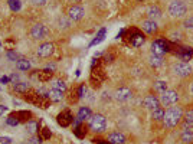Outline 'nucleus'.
Returning <instances> with one entry per match:
<instances>
[{
	"label": "nucleus",
	"mask_w": 193,
	"mask_h": 144,
	"mask_svg": "<svg viewBox=\"0 0 193 144\" xmlns=\"http://www.w3.org/2000/svg\"><path fill=\"white\" fill-rule=\"evenodd\" d=\"M183 118V111L180 107H170L167 111H164V125L167 128H174Z\"/></svg>",
	"instance_id": "obj_1"
},
{
	"label": "nucleus",
	"mask_w": 193,
	"mask_h": 144,
	"mask_svg": "<svg viewBox=\"0 0 193 144\" xmlns=\"http://www.w3.org/2000/svg\"><path fill=\"white\" fill-rule=\"evenodd\" d=\"M169 52H172V43L166 37H157L153 42V45H151V55L163 56L164 54H169Z\"/></svg>",
	"instance_id": "obj_2"
},
{
	"label": "nucleus",
	"mask_w": 193,
	"mask_h": 144,
	"mask_svg": "<svg viewBox=\"0 0 193 144\" xmlns=\"http://www.w3.org/2000/svg\"><path fill=\"white\" fill-rule=\"evenodd\" d=\"M107 128V118L102 114H94L89 118V130L94 133H102Z\"/></svg>",
	"instance_id": "obj_3"
},
{
	"label": "nucleus",
	"mask_w": 193,
	"mask_h": 144,
	"mask_svg": "<svg viewBox=\"0 0 193 144\" xmlns=\"http://www.w3.org/2000/svg\"><path fill=\"white\" fill-rule=\"evenodd\" d=\"M177 101H179V94L174 89H167L161 92V97H160L161 107H172V105L177 104Z\"/></svg>",
	"instance_id": "obj_4"
},
{
	"label": "nucleus",
	"mask_w": 193,
	"mask_h": 144,
	"mask_svg": "<svg viewBox=\"0 0 193 144\" xmlns=\"http://www.w3.org/2000/svg\"><path fill=\"white\" fill-rule=\"evenodd\" d=\"M186 12H187V6L180 0H174L169 6V13L173 17H183L186 15Z\"/></svg>",
	"instance_id": "obj_5"
},
{
	"label": "nucleus",
	"mask_w": 193,
	"mask_h": 144,
	"mask_svg": "<svg viewBox=\"0 0 193 144\" xmlns=\"http://www.w3.org/2000/svg\"><path fill=\"white\" fill-rule=\"evenodd\" d=\"M104 78H105L104 71H102V68H101L100 65L96 66V69H95V68H94V69H91L89 82H91V85H92L94 89H98V88H101V84H102Z\"/></svg>",
	"instance_id": "obj_6"
},
{
	"label": "nucleus",
	"mask_w": 193,
	"mask_h": 144,
	"mask_svg": "<svg viewBox=\"0 0 193 144\" xmlns=\"http://www.w3.org/2000/svg\"><path fill=\"white\" fill-rule=\"evenodd\" d=\"M54 50H55L54 43L52 42H45L42 45H39L38 50H36V55L39 58H49L50 55L54 54Z\"/></svg>",
	"instance_id": "obj_7"
},
{
	"label": "nucleus",
	"mask_w": 193,
	"mask_h": 144,
	"mask_svg": "<svg viewBox=\"0 0 193 144\" xmlns=\"http://www.w3.org/2000/svg\"><path fill=\"white\" fill-rule=\"evenodd\" d=\"M30 36H32V39H43L48 36V29L42 23H36L30 29Z\"/></svg>",
	"instance_id": "obj_8"
},
{
	"label": "nucleus",
	"mask_w": 193,
	"mask_h": 144,
	"mask_svg": "<svg viewBox=\"0 0 193 144\" xmlns=\"http://www.w3.org/2000/svg\"><path fill=\"white\" fill-rule=\"evenodd\" d=\"M74 115L71 114V111H62L61 114L56 117V121H58V124L61 125V127H63V128H66V127H69L72 123H74Z\"/></svg>",
	"instance_id": "obj_9"
},
{
	"label": "nucleus",
	"mask_w": 193,
	"mask_h": 144,
	"mask_svg": "<svg viewBox=\"0 0 193 144\" xmlns=\"http://www.w3.org/2000/svg\"><path fill=\"white\" fill-rule=\"evenodd\" d=\"M84 16H85V10H84V7H81V6H76L75 4V6H71L69 10H68V17L74 22L81 20Z\"/></svg>",
	"instance_id": "obj_10"
},
{
	"label": "nucleus",
	"mask_w": 193,
	"mask_h": 144,
	"mask_svg": "<svg viewBox=\"0 0 193 144\" xmlns=\"http://www.w3.org/2000/svg\"><path fill=\"white\" fill-rule=\"evenodd\" d=\"M174 54H176V56L179 58V59H182V61H190L193 56V49L192 48H189V46H177V49L174 50Z\"/></svg>",
	"instance_id": "obj_11"
},
{
	"label": "nucleus",
	"mask_w": 193,
	"mask_h": 144,
	"mask_svg": "<svg viewBox=\"0 0 193 144\" xmlns=\"http://www.w3.org/2000/svg\"><path fill=\"white\" fill-rule=\"evenodd\" d=\"M130 42L131 45L134 46V48H139V46H141L146 42V37H144V35L141 32H139L137 29H133V32L130 30Z\"/></svg>",
	"instance_id": "obj_12"
},
{
	"label": "nucleus",
	"mask_w": 193,
	"mask_h": 144,
	"mask_svg": "<svg viewBox=\"0 0 193 144\" xmlns=\"http://www.w3.org/2000/svg\"><path fill=\"white\" fill-rule=\"evenodd\" d=\"M174 72H176L179 76L185 78V76H189L192 74V66L187 63V62H179L176 66H174Z\"/></svg>",
	"instance_id": "obj_13"
},
{
	"label": "nucleus",
	"mask_w": 193,
	"mask_h": 144,
	"mask_svg": "<svg viewBox=\"0 0 193 144\" xmlns=\"http://www.w3.org/2000/svg\"><path fill=\"white\" fill-rule=\"evenodd\" d=\"M131 95H133V92H131L130 88H127V86H121V88H118V89L115 91L114 98L117 99V101H127V99L131 98Z\"/></svg>",
	"instance_id": "obj_14"
},
{
	"label": "nucleus",
	"mask_w": 193,
	"mask_h": 144,
	"mask_svg": "<svg viewBox=\"0 0 193 144\" xmlns=\"http://www.w3.org/2000/svg\"><path fill=\"white\" fill-rule=\"evenodd\" d=\"M143 104L144 107L148 108V110H154V108H159L161 107V104H160V99L157 98V97H154V95H147L146 98L143 99Z\"/></svg>",
	"instance_id": "obj_15"
},
{
	"label": "nucleus",
	"mask_w": 193,
	"mask_h": 144,
	"mask_svg": "<svg viewBox=\"0 0 193 144\" xmlns=\"http://www.w3.org/2000/svg\"><path fill=\"white\" fill-rule=\"evenodd\" d=\"M12 114L19 120V123H25V124L33 118V114L30 111H28V110H19V111H15V112H12Z\"/></svg>",
	"instance_id": "obj_16"
},
{
	"label": "nucleus",
	"mask_w": 193,
	"mask_h": 144,
	"mask_svg": "<svg viewBox=\"0 0 193 144\" xmlns=\"http://www.w3.org/2000/svg\"><path fill=\"white\" fill-rule=\"evenodd\" d=\"M108 141L109 144H124L126 143V137L124 134L121 133H113V134H109L108 136Z\"/></svg>",
	"instance_id": "obj_17"
},
{
	"label": "nucleus",
	"mask_w": 193,
	"mask_h": 144,
	"mask_svg": "<svg viewBox=\"0 0 193 144\" xmlns=\"http://www.w3.org/2000/svg\"><path fill=\"white\" fill-rule=\"evenodd\" d=\"M91 115H92V111H91V108H89V107H81L79 110H78L76 118L79 120V121H85V120H89V118H91Z\"/></svg>",
	"instance_id": "obj_18"
},
{
	"label": "nucleus",
	"mask_w": 193,
	"mask_h": 144,
	"mask_svg": "<svg viewBox=\"0 0 193 144\" xmlns=\"http://www.w3.org/2000/svg\"><path fill=\"white\" fill-rule=\"evenodd\" d=\"M141 29L146 33L151 35V33L157 32V23H156V20H144L143 25H141Z\"/></svg>",
	"instance_id": "obj_19"
},
{
	"label": "nucleus",
	"mask_w": 193,
	"mask_h": 144,
	"mask_svg": "<svg viewBox=\"0 0 193 144\" xmlns=\"http://www.w3.org/2000/svg\"><path fill=\"white\" fill-rule=\"evenodd\" d=\"M26 130L30 133V134H36V133H39V130H41V121H36V120H30V121H28L26 123Z\"/></svg>",
	"instance_id": "obj_20"
},
{
	"label": "nucleus",
	"mask_w": 193,
	"mask_h": 144,
	"mask_svg": "<svg viewBox=\"0 0 193 144\" xmlns=\"http://www.w3.org/2000/svg\"><path fill=\"white\" fill-rule=\"evenodd\" d=\"M52 76H54V71L49 69V68H45V69L41 71L38 74V78L41 82H49L50 79H52Z\"/></svg>",
	"instance_id": "obj_21"
},
{
	"label": "nucleus",
	"mask_w": 193,
	"mask_h": 144,
	"mask_svg": "<svg viewBox=\"0 0 193 144\" xmlns=\"http://www.w3.org/2000/svg\"><path fill=\"white\" fill-rule=\"evenodd\" d=\"M87 131H88V127L82 123L76 124L75 127H74V134H75L78 138H84V137L87 136Z\"/></svg>",
	"instance_id": "obj_22"
},
{
	"label": "nucleus",
	"mask_w": 193,
	"mask_h": 144,
	"mask_svg": "<svg viewBox=\"0 0 193 144\" xmlns=\"http://www.w3.org/2000/svg\"><path fill=\"white\" fill-rule=\"evenodd\" d=\"M45 95H46L48 98L50 99V103H59V101L63 98V92L56 91V89H50L49 92H46Z\"/></svg>",
	"instance_id": "obj_23"
},
{
	"label": "nucleus",
	"mask_w": 193,
	"mask_h": 144,
	"mask_svg": "<svg viewBox=\"0 0 193 144\" xmlns=\"http://www.w3.org/2000/svg\"><path fill=\"white\" fill-rule=\"evenodd\" d=\"M147 16L150 17V20L159 19L161 16V10H160L159 6H150V7L147 9Z\"/></svg>",
	"instance_id": "obj_24"
},
{
	"label": "nucleus",
	"mask_w": 193,
	"mask_h": 144,
	"mask_svg": "<svg viewBox=\"0 0 193 144\" xmlns=\"http://www.w3.org/2000/svg\"><path fill=\"white\" fill-rule=\"evenodd\" d=\"M30 88H29V84L26 82H16L13 84V91L15 92H17V94H25V92H28Z\"/></svg>",
	"instance_id": "obj_25"
},
{
	"label": "nucleus",
	"mask_w": 193,
	"mask_h": 144,
	"mask_svg": "<svg viewBox=\"0 0 193 144\" xmlns=\"http://www.w3.org/2000/svg\"><path fill=\"white\" fill-rule=\"evenodd\" d=\"M16 68L19 71H29L30 69V62L25 58H20L19 61L16 62Z\"/></svg>",
	"instance_id": "obj_26"
},
{
	"label": "nucleus",
	"mask_w": 193,
	"mask_h": 144,
	"mask_svg": "<svg viewBox=\"0 0 193 144\" xmlns=\"http://www.w3.org/2000/svg\"><path fill=\"white\" fill-rule=\"evenodd\" d=\"M182 141H183V143H193V130L192 128H185V130H183Z\"/></svg>",
	"instance_id": "obj_27"
},
{
	"label": "nucleus",
	"mask_w": 193,
	"mask_h": 144,
	"mask_svg": "<svg viewBox=\"0 0 193 144\" xmlns=\"http://www.w3.org/2000/svg\"><path fill=\"white\" fill-rule=\"evenodd\" d=\"M52 89L65 92V91H66V84L63 82L62 79H55V81H52Z\"/></svg>",
	"instance_id": "obj_28"
},
{
	"label": "nucleus",
	"mask_w": 193,
	"mask_h": 144,
	"mask_svg": "<svg viewBox=\"0 0 193 144\" xmlns=\"http://www.w3.org/2000/svg\"><path fill=\"white\" fill-rule=\"evenodd\" d=\"M185 118V128H192L193 127V110H189L183 115Z\"/></svg>",
	"instance_id": "obj_29"
},
{
	"label": "nucleus",
	"mask_w": 193,
	"mask_h": 144,
	"mask_svg": "<svg viewBox=\"0 0 193 144\" xmlns=\"http://www.w3.org/2000/svg\"><path fill=\"white\" fill-rule=\"evenodd\" d=\"M151 117L156 120V121H160V120L164 118V108L163 107H159V108H154L151 111Z\"/></svg>",
	"instance_id": "obj_30"
},
{
	"label": "nucleus",
	"mask_w": 193,
	"mask_h": 144,
	"mask_svg": "<svg viewBox=\"0 0 193 144\" xmlns=\"http://www.w3.org/2000/svg\"><path fill=\"white\" fill-rule=\"evenodd\" d=\"M38 136L42 138L43 141H46V140H49L50 137H52V131H50L48 127H42L41 130H39V133H38Z\"/></svg>",
	"instance_id": "obj_31"
},
{
	"label": "nucleus",
	"mask_w": 193,
	"mask_h": 144,
	"mask_svg": "<svg viewBox=\"0 0 193 144\" xmlns=\"http://www.w3.org/2000/svg\"><path fill=\"white\" fill-rule=\"evenodd\" d=\"M105 33H107V29H105V28L100 29V32H98V35H96V37H95V39H94L92 42H91V46H94V45H98V43H101V42L104 41V37H105Z\"/></svg>",
	"instance_id": "obj_32"
},
{
	"label": "nucleus",
	"mask_w": 193,
	"mask_h": 144,
	"mask_svg": "<svg viewBox=\"0 0 193 144\" xmlns=\"http://www.w3.org/2000/svg\"><path fill=\"white\" fill-rule=\"evenodd\" d=\"M7 4H9V9H10L12 12H19L22 9L20 0H7Z\"/></svg>",
	"instance_id": "obj_33"
},
{
	"label": "nucleus",
	"mask_w": 193,
	"mask_h": 144,
	"mask_svg": "<svg viewBox=\"0 0 193 144\" xmlns=\"http://www.w3.org/2000/svg\"><path fill=\"white\" fill-rule=\"evenodd\" d=\"M150 63H151V66H154V68H159V66L163 65V59H161V56H156V55H151V56H150Z\"/></svg>",
	"instance_id": "obj_34"
},
{
	"label": "nucleus",
	"mask_w": 193,
	"mask_h": 144,
	"mask_svg": "<svg viewBox=\"0 0 193 144\" xmlns=\"http://www.w3.org/2000/svg\"><path fill=\"white\" fill-rule=\"evenodd\" d=\"M6 56H7L9 61H12V62H17L22 58L20 55L16 52V50H13V49L12 50H7V52H6Z\"/></svg>",
	"instance_id": "obj_35"
},
{
	"label": "nucleus",
	"mask_w": 193,
	"mask_h": 144,
	"mask_svg": "<svg viewBox=\"0 0 193 144\" xmlns=\"http://www.w3.org/2000/svg\"><path fill=\"white\" fill-rule=\"evenodd\" d=\"M154 89L159 91V92L167 91V82L166 81H157V82H154Z\"/></svg>",
	"instance_id": "obj_36"
},
{
	"label": "nucleus",
	"mask_w": 193,
	"mask_h": 144,
	"mask_svg": "<svg viewBox=\"0 0 193 144\" xmlns=\"http://www.w3.org/2000/svg\"><path fill=\"white\" fill-rule=\"evenodd\" d=\"M6 124H7V125H10V127H17V125H19L20 123H19V120H17L15 115L10 114L7 118H6Z\"/></svg>",
	"instance_id": "obj_37"
},
{
	"label": "nucleus",
	"mask_w": 193,
	"mask_h": 144,
	"mask_svg": "<svg viewBox=\"0 0 193 144\" xmlns=\"http://www.w3.org/2000/svg\"><path fill=\"white\" fill-rule=\"evenodd\" d=\"M76 92H78V97H79V98H84L85 92H87V85H85V84H81V85L76 88Z\"/></svg>",
	"instance_id": "obj_38"
},
{
	"label": "nucleus",
	"mask_w": 193,
	"mask_h": 144,
	"mask_svg": "<svg viewBox=\"0 0 193 144\" xmlns=\"http://www.w3.org/2000/svg\"><path fill=\"white\" fill-rule=\"evenodd\" d=\"M42 141L43 140L39 136H33V137H30L29 140H28V143L26 144H42Z\"/></svg>",
	"instance_id": "obj_39"
},
{
	"label": "nucleus",
	"mask_w": 193,
	"mask_h": 144,
	"mask_svg": "<svg viewBox=\"0 0 193 144\" xmlns=\"http://www.w3.org/2000/svg\"><path fill=\"white\" fill-rule=\"evenodd\" d=\"M78 99H81V98L78 97V92H76V89H74L71 92V97H69V103H76Z\"/></svg>",
	"instance_id": "obj_40"
},
{
	"label": "nucleus",
	"mask_w": 193,
	"mask_h": 144,
	"mask_svg": "<svg viewBox=\"0 0 193 144\" xmlns=\"http://www.w3.org/2000/svg\"><path fill=\"white\" fill-rule=\"evenodd\" d=\"M0 144H12V138L10 137H0Z\"/></svg>",
	"instance_id": "obj_41"
},
{
	"label": "nucleus",
	"mask_w": 193,
	"mask_h": 144,
	"mask_svg": "<svg viewBox=\"0 0 193 144\" xmlns=\"http://www.w3.org/2000/svg\"><path fill=\"white\" fill-rule=\"evenodd\" d=\"M185 26L186 28H193V17H189V19H186L185 20Z\"/></svg>",
	"instance_id": "obj_42"
},
{
	"label": "nucleus",
	"mask_w": 193,
	"mask_h": 144,
	"mask_svg": "<svg viewBox=\"0 0 193 144\" xmlns=\"http://www.w3.org/2000/svg\"><path fill=\"white\" fill-rule=\"evenodd\" d=\"M7 110H9V108L6 107L4 104H0V117H2V115H3L6 111H7Z\"/></svg>",
	"instance_id": "obj_43"
},
{
	"label": "nucleus",
	"mask_w": 193,
	"mask_h": 144,
	"mask_svg": "<svg viewBox=\"0 0 193 144\" xmlns=\"http://www.w3.org/2000/svg\"><path fill=\"white\" fill-rule=\"evenodd\" d=\"M32 3L36 4V6H42V4L46 3V0H32Z\"/></svg>",
	"instance_id": "obj_44"
},
{
	"label": "nucleus",
	"mask_w": 193,
	"mask_h": 144,
	"mask_svg": "<svg viewBox=\"0 0 193 144\" xmlns=\"http://www.w3.org/2000/svg\"><path fill=\"white\" fill-rule=\"evenodd\" d=\"M0 82L2 84H9L10 82V78H9V76H0Z\"/></svg>",
	"instance_id": "obj_45"
},
{
	"label": "nucleus",
	"mask_w": 193,
	"mask_h": 144,
	"mask_svg": "<svg viewBox=\"0 0 193 144\" xmlns=\"http://www.w3.org/2000/svg\"><path fill=\"white\" fill-rule=\"evenodd\" d=\"M113 59H114V56H113V55H107V56L104 58V61L107 62V63H108V62H113Z\"/></svg>",
	"instance_id": "obj_46"
},
{
	"label": "nucleus",
	"mask_w": 193,
	"mask_h": 144,
	"mask_svg": "<svg viewBox=\"0 0 193 144\" xmlns=\"http://www.w3.org/2000/svg\"><path fill=\"white\" fill-rule=\"evenodd\" d=\"M126 32H127L126 29H122L121 32H120V33H118V35H117V39H120V37H122V36H124V35H126Z\"/></svg>",
	"instance_id": "obj_47"
},
{
	"label": "nucleus",
	"mask_w": 193,
	"mask_h": 144,
	"mask_svg": "<svg viewBox=\"0 0 193 144\" xmlns=\"http://www.w3.org/2000/svg\"><path fill=\"white\" fill-rule=\"evenodd\" d=\"M78 2H81V0H74V3H78Z\"/></svg>",
	"instance_id": "obj_48"
},
{
	"label": "nucleus",
	"mask_w": 193,
	"mask_h": 144,
	"mask_svg": "<svg viewBox=\"0 0 193 144\" xmlns=\"http://www.w3.org/2000/svg\"><path fill=\"white\" fill-rule=\"evenodd\" d=\"M139 2H143V0H139Z\"/></svg>",
	"instance_id": "obj_49"
},
{
	"label": "nucleus",
	"mask_w": 193,
	"mask_h": 144,
	"mask_svg": "<svg viewBox=\"0 0 193 144\" xmlns=\"http://www.w3.org/2000/svg\"><path fill=\"white\" fill-rule=\"evenodd\" d=\"M192 144H193V143H192Z\"/></svg>",
	"instance_id": "obj_50"
}]
</instances>
